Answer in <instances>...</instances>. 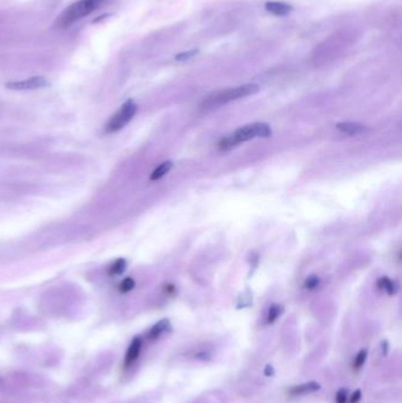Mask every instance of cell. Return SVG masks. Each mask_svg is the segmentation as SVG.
<instances>
[{"label":"cell","mask_w":402,"mask_h":403,"mask_svg":"<svg viewBox=\"0 0 402 403\" xmlns=\"http://www.w3.org/2000/svg\"><path fill=\"white\" fill-rule=\"evenodd\" d=\"M114 0H78L71 4L69 7L57 18L56 26L57 29H67L74 22L82 20L83 18L90 16L101 6L108 5Z\"/></svg>","instance_id":"6da1fadb"},{"label":"cell","mask_w":402,"mask_h":403,"mask_svg":"<svg viewBox=\"0 0 402 403\" xmlns=\"http://www.w3.org/2000/svg\"><path fill=\"white\" fill-rule=\"evenodd\" d=\"M260 91V86L254 83H249V84H244L236 86V88H230L222 90V91H217L215 93L208 96L204 100L202 101V106L205 109L221 106L229 103V101H234L241 98L253 96L255 93Z\"/></svg>","instance_id":"7a4b0ae2"},{"label":"cell","mask_w":402,"mask_h":403,"mask_svg":"<svg viewBox=\"0 0 402 403\" xmlns=\"http://www.w3.org/2000/svg\"><path fill=\"white\" fill-rule=\"evenodd\" d=\"M273 131L269 124L266 123H253L239 127L234 133L225 138L228 148L236 146L239 143H244L255 138H268L272 136Z\"/></svg>","instance_id":"3957f363"},{"label":"cell","mask_w":402,"mask_h":403,"mask_svg":"<svg viewBox=\"0 0 402 403\" xmlns=\"http://www.w3.org/2000/svg\"><path fill=\"white\" fill-rule=\"evenodd\" d=\"M137 112V104L135 100L129 99L124 103L121 109L109 119L106 125L104 127V132L110 135L122 130L131 119L133 118Z\"/></svg>","instance_id":"277c9868"},{"label":"cell","mask_w":402,"mask_h":403,"mask_svg":"<svg viewBox=\"0 0 402 403\" xmlns=\"http://www.w3.org/2000/svg\"><path fill=\"white\" fill-rule=\"evenodd\" d=\"M48 85L47 79L43 76H37L32 78L24 79V80L11 82L7 83L6 88L13 91H32V90H39L46 88Z\"/></svg>","instance_id":"5b68a950"},{"label":"cell","mask_w":402,"mask_h":403,"mask_svg":"<svg viewBox=\"0 0 402 403\" xmlns=\"http://www.w3.org/2000/svg\"><path fill=\"white\" fill-rule=\"evenodd\" d=\"M142 344L143 341L141 337H135L132 342H131L129 348H127L125 359H124V367L130 368L140 357L141 350H142Z\"/></svg>","instance_id":"8992f818"},{"label":"cell","mask_w":402,"mask_h":403,"mask_svg":"<svg viewBox=\"0 0 402 403\" xmlns=\"http://www.w3.org/2000/svg\"><path fill=\"white\" fill-rule=\"evenodd\" d=\"M336 129H339L341 132L349 136H360L367 133L369 129L367 126L362 125L360 123H353V122H343L336 124Z\"/></svg>","instance_id":"52a82bcc"},{"label":"cell","mask_w":402,"mask_h":403,"mask_svg":"<svg viewBox=\"0 0 402 403\" xmlns=\"http://www.w3.org/2000/svg\"><path fill=\"white\" fill-rule=\"evenodd\" d=\"M264 9L266 12L274 14L277 17L287 16L292 11V6L283 2H266L264 4Z\"/></svg>","instance_id":"ba28073f"},{"label":"cell","mask_w":402,"mask_h":403,"mask_svg":"<svg viewBox=\"0 0 402 403\" xmlns=\"http://www.w3.org/2000/svg\"><path fill=\"white\" fill-rule=\"evenodd\" d=\"M170 330H171L170 321H169V319H167V318L160 319L159 322H157L156 325L149 330L146 337H148L150 341H155L158 337H160L164 333H168V331H170Z\"/></svg>","instance_id":"9c48e42d"},{"label":"cell","mask_w":402,"mask_h":403,"mask_svg":"<svg viewBox=\"0 0 402 403\" xmlns=\"http://www.w3.org/2000/svg\"><path fill=\"white\" fill-rule=\"evenodd\" d=\"M320 387L321 386L317 382H308L292 387L291 389L289 390V393H290V395H304V394L314 393V391L320 389Z\"/></svg>","instance_id":"30bf717a"},{"label":"cell","mask_w":402,"mask_h":403,"mask_svg":"<svg viewBox=\"0 0 402 403\" xmlns=\"http://www.w3.org/2000/svg\"><path fill=\"white\" fill-rule=\"evenodd\" d=\"M172 167H174V164H172V162L168 160V162H164V163H162L160 165H158L155 170L152 171L151 176H150V179L151 180H158L160 179L162 177H164L167 173L171 170Z\"/></svg>","instance_id":"8fae6325"},{"label":"cell","mask_w":402,"mask_h":403,"mask_svg":"<svg viewBox=\"0 0 402 403\" xmlns=\"http://www.w3.org/2000/svg\"><path fill=\"white\" fill-rule=\"evenodd\" d=\"M378 287H379V289L385 290L388 295H394L397 290L396 284L387 277H381L380 280L378 281Z\"/></svg>","instance_id":"7c38bea8"},{"label":"cell","mask_w":402,"mask_h":403,"mask_svg":"<svg viewBox=\"0 0 402 403\" xmlns=\"http://www.w3.org/2000/svg\"><path fill=\"white\" fill-rule=\"evenodd\" d=\"M125 269H126V261L124 258H119L110 265V268L108 270V274L110 275V276H118V275H122L124 271H125Z\"/></svg>","instance_id":"4fadbf2b"},{"label":"cell","mask_w":402,"mask_h":403,"mask_svg":"<svg viewBox=\"0 0 402 403\" xmlns=\"http://www.w3.org/2000/svg\"><path fill=\"white\" fill-rule=\"evenodd\" d=\"M282 314H283V307L280 306V304H273V306L269 308L268 316H266V323L272 325V323L275 322Z\"/></svg>","instance_id":"5bb4252c"},{"label":"cell","mask_w":402,"mask_h":403,"mask_svg":"<svg viewBox=\"0 0 402 403\" xmlns=\"http://www.w3.org/2000/svg\"><path fill=\"white\" fill-rule=\"evenodd\" d=\"M366 359H367V350H364V349L360 350V352L358 353V355L355 356L354 362H353V367H354V369H356V370H358V369L361 368L362 365H363V363L366 362Z\"/></svg>","instance_id":"9a60e30c"},{"label":"cell","mask_w":402,"mask_h":403,"mask_svg":"<svg viewBox=\"0 0 402 403\" xmlns=\"http://www.w3.org/2000/svg\"><path fill=\"white\" fill-rule=\"evenodd\" d=\"M133 288H135V281L131 277L125 278V280L122 281L121 284H119V291H121L122 293L129 292Z\"/></svg>","instance_id":"2e32d148"},{"label":"cell","mask_w":402,"mask_h":403,"mask_svg":"<svg viewBox=\"0 0 402 403\" xmlns=\"http://www.w3.org/2000/svg\"><path fill=\"white\" fill-rule=\"evenodd\" d=\"M318 284H320V280H318V277L317 276H310V277L307 278L306 283H304V287H306L307 289L311 290V289L316 288Z\"/></svg>","instance_id":"e0dca14e"},{"label":"cell","mask_w":402,"mask_h":403,"mask_svg":"<svg viewBox=\"0 0 402 403\" xmlns=\"http://www.w3.org/2000/svg\"><path fill=\"white\" fill-rule=\"evenodd\" d=\"M197 53H198V50H191V51L184 52V53H179L176 56V60H178V62H183V60L193 58L194 56H196Z\"/></svg>","instance_id":"ac0fdd59"},{"label":"cell","mask_w":402,"mask_h":403,"mask_svg":"<svg viewBox=\"0 0 402 403\" xmlns=\"http://www.w3.org/2000/svg\"><path fill=\"white\" fill-rule=\"evenodd\" d=\"M336 403H347V390L340 389L336 393Z\"/></svg>","instance_id":"d6986e66"},{"label":"cell","mask_w":402,"mask_h":403,"mask_svg":"<svg viewBox=\"0 0 402 403\" xmlns=\"http://www.w3.org/2000/svg\"><path fill=\"white\" fill-rule=\"evenodd\" d=\"M360 398H361V391L356 390L355 393H353V395H352L351 403H358L360 401Z\"/></svg>","instance_id":"ffe728a7"},{"label":"cell","mask_w":402,"mask_h":403,"mask_svg":"<svg viewBox=\"0 0 402 403\" xmlns=\"http://www.w3.org/2000/svg\"><path fill=\"white\" fill-rule=\"evenodd\" d=\"M264 375L265 376H273L274 375V368L272 365H266L264 369Z\"/></svg>","instance_id":"44dd1931"},{"label":"cell","mask_w":402,"mask_h":403,"mask_svg":"<svg viewBox=\"0 0 402 403\" xmlns=\"http://www.w3.org/2000/svg\"><path fill=\"white\" fill-rule=\"evenodd\" d=\"M387 352H388V343H387V341L382 342V354L383 355H387Z\"/></svg>","instance_id":"7402d4cb"}]
</instances>
